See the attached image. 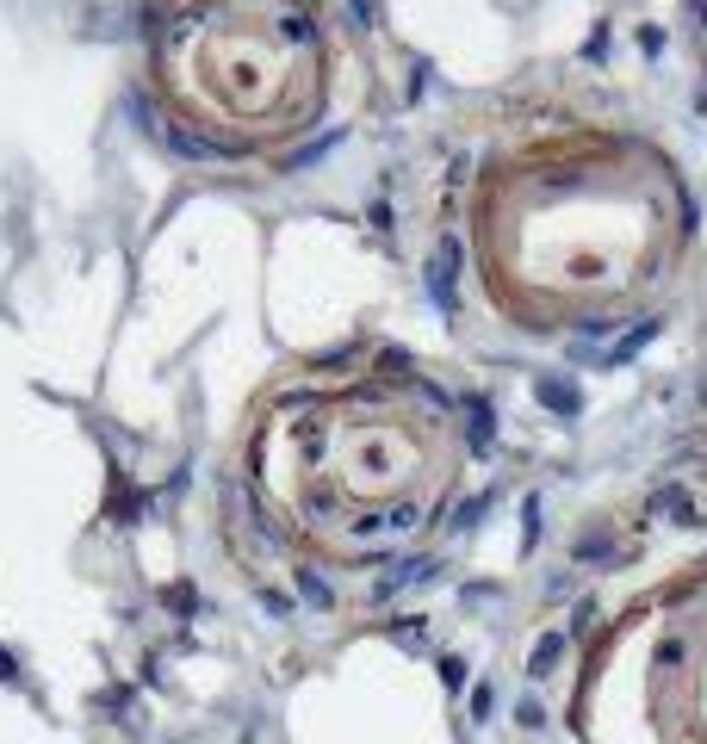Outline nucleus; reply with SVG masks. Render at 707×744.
<instances>
[{
  "instance_id": "obj_2",
  "label": "nucleus",
  "mask_w": 707,
  "mask_h": 744,
  "mask_svg": "<svg viewBox=\"0 0 707 744\" xmlns=\"http://www.w3.org/2000/svg\"><path fill=\"white\" fill-rule=\"evenodd\" d=\"M472 261L484 298L528 329L627 317L670 280L688 236L683 180L646 137H521L472 180Z\"/></svg>"
},
{
  "instance_id": "obj_1",
  "label": "nucleus",
  "mask_w": 707,
  "mask_h": 744,
  "mask_svg": "<svg viewBox=\"0 0 707 744\" xmlns=\"http://www.w3.org/2000/svg\"><path fill=\"white\" fill-rule=\"evenodd\" d=\"M466 472L453 403L385 361L292 366L243 422L261 516L323 565H379L440 521Z\"/></svg>"
},
{
  "instance_id": "obj_4",
  "label": "nucleus",
  "mask_w": 707,
  "mask_h": 744,
  "mask_svg": "<svg viewBox=\"0 0 707 744\" xmlns=\"http://www.w3.org/2000/svg\"><path fill=\"white\" fill-rule=\"evenodd\" d=\"M572 732L577 744H707V558L646 583L590 633Z\"/></svg>"
},
{
  "instance_id": "obj_3",
  "label": "nucleus",
  "mask_w": 707,
  "mask_h": 744,
  "mask_svg": "<svg viewBox=\"0 0 707 744\" xmlns=\"http://www.w3.org/2000/svg\"><path fill=\"white\" fill-rule=\"evenodd\" d=\"M150 81L187 137L261 155L298 143L323 118L335 50L317 0H162Z\"/></svg>"
}]
</instances>
